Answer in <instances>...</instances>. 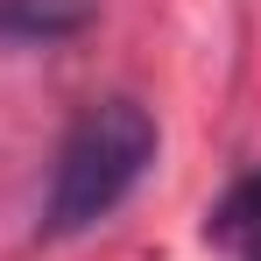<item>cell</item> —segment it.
Listing matches in <instances>:
<instances>
[{"mask_svg": "<svg viewBox=\"0 0 261 261\" xmlns=\"http://www.w3.org/2000/svg\"><path fill=\"white\" fill-rule=\"evenodd\" d=\"M155 148H163V134H155V113L141 99L85 106L57 141L36 233L43 240H71V233H92L99 219H113L141 191V176L155 170Z\"/></svg>", "mask_w": 261, "mask_h": 261, "instance_id": "obj_1", "label": "cell"}, {"mask_svg": "<svg viewBox=\"0 0 261 261\" xmlns=\"http://www.w3.org/2000/svg\"><path fill=\"white\" fill-rule=\"evenodd\" d=\"M99 0H0V43L14 49H49V43H71L85 36Z\"/></svg>", "mask_w": 261, "mask_h": 261, "instance_id": "obj_2", "label": "cell"}, {"mask_svg": "<svg viewBox=\"0 0 261 261\" xmlns=\"http://www.w3.org/2000/svg\"><path fill=\"white\" fill-rule=\"evenodd\" d=\"M240 261H261V233H254V240H247V254H240Z\"/></svg>", "mask_w": 261, "mask_h": 261, "instance_id": "obj_4", "label": "cell"}, {"mask_svg": "<svg viewBox=\"0 0 261 261\" xmlns=\"http://www.w3.org/2000/svg\"><path fill=\"white\" fill-rule=\"evenodd\" d=\"M205 233H212V240H254L261 233V170L240 176L212 212H205Z\"/></svg>", "mask_w": 261, "mask_h": 261, "instance_id": "obj_3", "label": "cell"}]
</instances>
